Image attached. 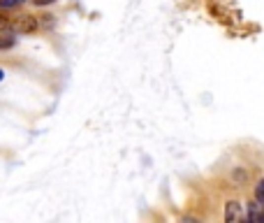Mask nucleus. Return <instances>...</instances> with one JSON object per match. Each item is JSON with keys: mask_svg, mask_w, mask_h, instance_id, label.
Here are the masks:
<instances>
[{"mask_svg": "<svg viewBox=\"0 0 264 223\" xmlns=\"http://www.w3.org/2000/svg\"><path fill=\"white\" fill-rule=\"evenodd\" d=\"M12 28L14 31H21V33H33L38 28V21L33 16H21L19 21H12Z\"/></svg>", "mask_w": 264, "mask_h": 223, "instance_id": "obj_1", "label": "nucleus"}, {"mask_svg": "<svg viewBox=\"0 0 264 223\" xmlns=\"http://www.w3.org/2000/svg\"><path fill=\"white\" fill-rule=\"evenodd\" d=\"M2 77H5V72H2V70H0V82H2Z\"/></svg>", "mask_w": 264, "mask_h": 223, "instance_id": "obj_7", "label": "nucleus"}, {"mask_svg": "<svg viewBox=\"0 0 264 223\" xmlns=\"http://www.w3.org/2000/svg\"><path fill=\"white\" fill-rule=\"evenodd\" d=\"M23 0H0V9H12L16 5H21Z\"/></svg>", "mask_w": 264, "mask_h": 223, "instance_id": "obj_4", "label": "nucleus"}, {"mask_svg": "<svg viewBox=\"0 0 264 223\" xmlns=\"http://www.w3.org/2000/svg\"><path fill=\"white\" fill-rule=\"evenodd\" d=\"M9 28H12V19L9 16H0V33L9 31Z\"/></svg>", "mask_w": 264, "mask_h": 223, "instance_id": "obj_5", "label": "nucleus"}, {"mask_svg": "<svg viewBox=\"0 0 264 223\" xmlns=\"http://www.w3.org/2000/svg\"><path fill=\"white\" fill-rule=\"evenodd\" d=\"M38 7H46V5H51V2H56V0H33Z\"/></svg>", "mask_w": 264, "mask_h": 223, "instance_id": "obj_6", "label": "nucleus"}, {"mask_svg": "<svg viewBox=\"0 0 264 223\" xmlns=\"http://www.w3.org/2000/svg\"><path fill=\"white\" fill-rule=\"evenodd\" d=\"M255 200L260 202V205H264V179L257 181V186H255Z\"/></svg>", "mask_w": 264, "mask_h": 223, "instance_id": "obj_3", "label": "nucleus"}, {"mask_svg": "<svg viewBox=\"0 0 264 223\" xmlns=\"http://www.w3.org/2000/svg\"><path fill=\"white\" fill-rule=\"evenodd\" d=\"M241 212H239V202H229V212H227V219H241Z\"/></svg>", "mask_w": 264, "mask_h": 223, "instance_id": "obj_2", "label": "nucleus"}]
</instances>
